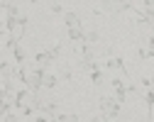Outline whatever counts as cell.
Here are the masks:
<instances>
[{"mask_svg": "<svg viewBox=\"0 0 154 122\" xmlns=\"http://www.w3.org/2000/svg\"><path fill=\"white\" fill-rule=\"evenodd\" d=\"M110 86H112V90H115V100H120V103H122V100L127 98L125 81H122V78H112V81H110Z\"/></svg>", "mask_w": 154, "mask_h": 122, "instance_id": "6da1fadb", "label": "cell"}, {"mask_svg": "<svg viewBox=\"0 0 154 122\" xmlns=\"http://www.w3.org/2000/svg\"><path fill=\"white\" fill-rule=\"evenodd\" d=\"M103 66H105V69H115V71H120L122 76L127 73V69H125V61H122L120 56H110V59H105V61H103Z\"/></svg>", "mask_w": 154, "mask_h": 122, "instance_id": "7a4b0ae2", "label": "cell"}, {"mask_svg": "<svg viewBox=\"0 0 154 122\" xmlns=\"http://www.w3.org/2000/svg\"><path fill=\"white\" fill-rule=\"evenodd\" d=\"M76 54H79V61H81V64H86V61L95 59V56H93V51L88 49V44H86V42H81L79 47H76Z\"/></svg>", "mask_w": 154, "mask_h": 122, "instance_id": "3957f363", "label": "cell"}, {"mask_svg": "<svg viewBox=\"0 0 154 122\" xmlns=\"http://www.w3.org/2000/svg\"><path fill=\"white\" fill-rule=\"evenodd\" d=\"M69 39H71V42H76V44L86 42V32H83V27H69Z\"/></svg>", "mask_w": 154, "mask_h": 122, "instance_id": "277c9868", "label": "cell"}, {"mask_svg": "<svg viewBox=\"0 0 154 122\" xmlns=\"http://www.w3.org/2000/svg\"><path fill=\"white\" fill-rule=\"evenodd\" d=\"M64 25L66 27H81V17L76 12H64Z\"/></svg>", "mask_w": 154, "mask_h": 122, "instance_id": "5b68a950", "label": "cell"}, {"mask_svg": "<svg viewBox=\"0 0 154 122\" xmlns=\"http://www.w3.org/2000/svg\"><path fill=\"white\" fill-rule=\"evenodd\" d=\"M56 86H59V76L47 73V76H44V81H42V88H49V90H54Z\"/></svg>", "mask_w": 154, "mask_h": 122, "instance_id": "8992f818", "label": "cell"}, {"mask_svg": "<svg viewBox=\"0 0 154 122\" xmlns=\"http://www.w3.org/2000/svg\"><path fill=\"white\" fill-rule=\"evenodd\" d=\"M12 56H15V64H17V66H22V64H25V59H27V51H25L20 44H17V47L12 49Z\"/></svg>", "mask_w": 154, "mask_h": 122, "instance_id": "52a82bcc", "label": "cell"}, {"mask_svg": "<svg viewBox=\"0 0 154 122\" xmlns=\"http://www.w3.org/2000/svg\"><path fill=\"white\" fill-rule=\"evenodd\" d=\"M15 78L20 81L22 86H29V73H27V69H25V66H20V69L15 71Z\"/></svg>", "mask_w": 154, "mask_h": 122, "instance_id": "ba28073f", "label": "cell"}, {"mask_svg": "<svg viewBox=\"0 0 154 122\" xmlns=\"http://www.w3.org/2000/svg\"><path fill=\"white\" fill-rule=\"evenodd\" d=\"M34 61H37V66H47L49 61H51L49 59V51H37L34 54Z\"/></svg>", "mask_w": 154, "mask_h": 122, "instance_id": "9c48e42d", "label": "cell"}, {"mask_svg": "<svg viewBox=\"0 0 154 122\" xmlns=\"http://www.w3.org/2000/svg\"><path fill=\"white\" fill-rule=\"evenodd\" d=\"M54 120H59V122H71V120H81L79 115H71V112H56Z\"/></svg>", "mask_w": 154, "mask_h": 122, "instance_id": "30bf717a", "label": "cell"}, {"mask_svg": "<svg viewBox=\"0 0 154 122\" xmlns=\"http://www.w3.org/2000/svg\"><path fill=\"white\" fill-rule=\"evenodd\" d=\"M103 71L100 69H95V71H91V81H93V86H103Z\"/></svg>", "mask_w": 154, "mask_h": 122, "instance_id": "8fae6325", "label": "cell"}, {"mask_svg": "<svg viewBox=\"0 0 154 122\" xmlns=\"http://www.w3.org/2000/svg\"><path fill=\"white\" fill-rule=\"evenodd\" d=\"M17 44H20V39H17L15 34H8V37L3 39V47H8V49H15Z\"/></svg>", "mask_w": 154, "mask_h": 122, "instance_id": "7c38bea8", "label": "cell"}, {"mask_svg": "<svg viewBox=\"0 0 154 122\" xmlns=\"http://www.w3.org/2000/svg\"><path fill=\"white\" fill-rule=\"evenodd\" d=\"M34 110H37L34 105H25V103H22L20 108H17V112H20L22 117H29V115H34Z\"/></svg>", "mask_w": 154, "mask_h": 122, "instance_id": "4fadbf2b", "label": "cell"}, {"mask_svg": "<svg viewBox=\"0 0 154 122\" xmlns=\"http://www.w3.org/2000/svg\"><path fill=\"white\" fill-rule=\"evenodd\" d=\"M95 42H98V32H95V29L86 32V44H95Z\"/></svg>", "mask_w": 154, "mask_h": 122, "instance_id": "5bb4252c", "label": "cell"}, {"mask_svg": "<svg viewBox=\"0 0 154 122\" xmlns=\"http://www.w3.org/2000/svg\"><path fill=\"white\" fill-rule=\"evenodd\" d=\"M59 56H61V44H56V47L49 49V59L54 61V59H59Z\"/></svg>", "mask_w": 154, "mask_h": 122, "instance_id": "9a60e30c", "label": "cell"}, {"mask_svg": "<svg viewBox=\"0 0 154 122\" xmlns=\"http://www.w3.org/2000/svg\"><path fill=\"white\" fill-rule=\"evenodd\" d=\"M0 73H3V76H10V66H8L5 59H0Z\"/></svg>", "mask_w": 154, "mask_h": 122, "instance_id": "2e32d148", "label": "cell"}, {"mask_svg": "<svg viewBox=\"0 0 154 122\" xmlns=\"http://www.w3.org/2000/svg\"><path fill=\"white\" fill-rule=\"evenodd\" d=\"M49 10L54 12V15H61L64 10H61V3H49Z\"/></svg>", "mask_w": 154, "mask_h": 122, "instance_id": "e0dca14e", "label": "cell"}, {"mask_svg": "<svg viewBox=\"0 0 154 122\" xmlns=\"http://www.w3.org/2000/svg\"><path fill=\"white\" fill-rule=\"evenodd\" d=\"M59 78H61V81H69V78H71V69H69V66H64V69H61V73H59Z\"/></svg>", "mask_w": 154, "mask_h": 122, "instance_id": "ac0fdd59", "label": "cell"}, {"mask_svg": "<svg viewBox=\"0 0 154 122\" xmlns=\"http://www.w3.org/2000/svg\"><path fill=\"white\" fill-rule=\"evenodd\" d=\"M10 32H8V27H5V22H0V37H8Z\"/></svg>", "mask_w": 154, "mask_h": 122, "instance_id": "d6986e66", "label": "cell"}, {"mask_svg": "<svg viewBox=\"0 0 154 122\" xmlns=\"http://www.w3.org/2000/svg\"><path fill=\"white\" fill-rule=\"evenodd\" d=\"M140 83H142V86H144L147 90H152V81H149V78H142V81H140Z\"/></svg>", "mask_w": 154, "mask_h": 122, "instance_id": "ffe728a7", "label": "cell"}, {"mask_svg": "<svg viewBox=\"0 0 154 122\" xmlns=\"http://www.w3.org/2000/svg\"><path fill=\"white\" fill-rule=\"evenodd\" d=\"M127 3H130V0H115V5H118V8L120 5H127Z\"/></svg>", "mask_w": 154, "mask_h": 122, "instance_id": "44dd1931", "label": "cell"}, {"mask_svg": "<svg viewBox=\"0 0 154 122\" xmlns=\"http://www.w3.org/2000/svg\"><path fill=\"white\" fill-rule=\"evenodd\" d=\"M49 3H61V0H49Z\"/></svg>", "mask_w": 154, "mask_h": 122, "instance_id": "7402d4cb", "label": "cell"}, {"mask_svg": "<svg viewBox=\"0 0 154 122\" xmlns=\"http://www.w3.org/2000/svg\"><path fill=\"white\" fill-rule=\"evenodd\" d=\"M29 3H32V5H34V3H39V0H29Z\"/></svg>", "mask_w": 154, "mask_h": 122, "instance_id": "603a6c76", "label": "cell"}, {"mask_svg": "<svg viewBox=\"0 0 154 122\" xmlns=\"http://www.w3.org/2000/svg\"><path fill=\"white\" fill-rule=\"evenodd\" d=\"M0 103H3V98H0Z\"/></svg>", "mask_w": 154, "mask_h": 122, "instance_id": "cb8c5ba5", "label": "cell"}, {"mask_svg": "<svg viewBox=\"0 0 154 122\" xmlns=\"http://www.w3.org/2000/svg\"><path fill=\"white\" fill-rule=\"evenodd\" d=\"M103 3H108V0H103Z\"/></svg>", "mask_w": 154, "mask_h": 122, "instance_id": "d4e9b609", "label": "cell"}]
</instances>
